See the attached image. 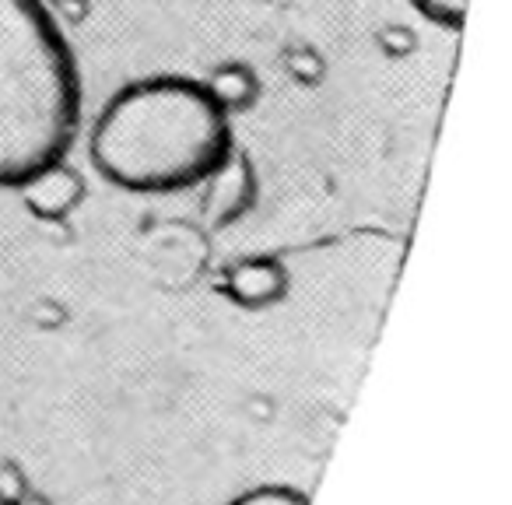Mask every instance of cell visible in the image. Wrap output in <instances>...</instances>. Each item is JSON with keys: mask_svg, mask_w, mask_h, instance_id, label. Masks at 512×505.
<instances>
[{"mask_svg": "<svg viewBox=\"0 0 512 505\" xmlns=\"http://www.w3.org/2000/svg\"><path fill=\"white\" fill-rule=\"evenodd\" d=\"M235 148L228 102L186 74L127 81L99 109L88 155L127 193H183L228 165Z\"/></svg>", "mask_w": 512, "mask_h": 505, "instance_id": "cell-1", "label": "cell"}, {"mask_svg": "<svg viewBox=\"0 0 512 505\" xmlns=\"http://www.w3.org/2000/svg\"><path fill=\"white\" fill-rule=\"evenodd\" d=\"M81 71L43 0H0V190L67 162L81 130Z\"/></svg>", "mask_w": 512, "mask_h": 505, "instance_id": "cell-2", "label": "cell"}, {"mask_svg": "<svg viewBox=\"0 0 512 505\" xmlns=\"http://www.w3.org/2000/svg\"><path fill=\"white\" fill-rule=\"evenodd\" d=\"M285 271L274 260H239L228 271V295L239 306L264 309L285 295Z\"/></svg>", "mask_w": 512, "mask_h": 505, "instance_id": "cell-3", "label": "cell"}, {"mask_svg": "<svg viewBox=\"0 0 512 505\" xmlns=\"http://www.w3.org/2000/svg\"><path fill=\"white\" fill-rule=\"evenodd\" d=\"M25 193H29L32 211H39L43 218H64L81 200V183L67 172V165H57V169L32 179V183L25 186Z\"/></svg>", "mask_w": 512, "mask_h": 505, "instance_id": "cell-4", "label": "cell"}, {"mask_svg": "<svg viewBox=\"0 0 512 505\" xmlns=\"http://www.w3.org/2000/svg\"><path fill=\"white\" fill-rule=\"evenodd\" d=\"M225 505H309V495L295 484H260L228 498Z\"/></svg>", "mask_w": 512, "mask_h": 505, "instance_id": "cell-5", "label": "cell"}, {"mask_svg": "<svg viewBox=\"0 0 512 505\" xmlns=\"http://www.w3.org/2000/svg\"><path fill=\"white\" fill-rule=\"evenodd\" d=\"M421 18L435 22L439 29H449V32H460L463 22H467V8L470 0H407Z\"/></svg>", "mask_w": 512, "mask_h": 505, "instance_id": "cell-6", "label": "cell"}]
</instances>
